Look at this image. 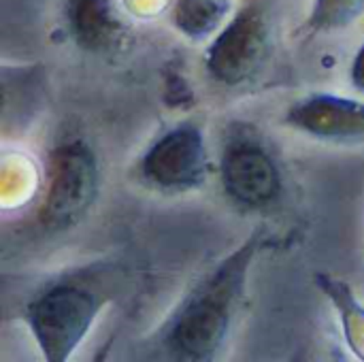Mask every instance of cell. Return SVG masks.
Here are the masks:
<instances>
[{
  "instance_id": "2",
  "label": "cell",
  "mask_w": 364,
  "mask_h": 362,
  "mask_svg": "<svg viewBox=\"0 0 364 362\" xmlns=\"http://www.w3.org/2000/svg\"><path fill=\"white\" fill-rule=\"evenodd\" d=\"M107 297L81 277L38 290L26 305V324L47 362L68 361L102 314Z\"/></svg>"
},
{
  "instance_id": "9",
  "label": "cell",
  "mask_w": 364,
  "mask_h": 362,
  "mask_svg": "<svg viewBox=\"0 0 364 362\" xmlns=\"http://www.w3.org/2000/svg\"><path fill=\"white\" fill-rule=\"evenodd\" d=\"M364 15V0H314L305 28L311 34H331L350 28Z\"/></svg>"
},
{
  "instance_id": "11",
  "label": "cell",
  "mask_w": 364,
  "mask_h": 362,
  "mask_svg": "<svg viewBox=\"0 0 364 362\" xmlns=\"http://www.w3.org/2000/svg\"><path fill=\"white\" fill-rule=\"evenodd\" d=\"M350 79L356 92L364 94V43L360 49L356 51L354 60H352V68H350Z\"/></svg>"
},
{
  "instance_id": "5",
  "label": "cell",
  "mask_w": 364,
  "mask_h": 362,
  "mask_svg": "<svg viewBox=\"0 0 364 362\" xmlns=\"http://www.w3.org/2000/svg\"><path fill=\"white\" fill-rule=\"evenodd\" d=\"M209 173L207 141L203 130L183 122L160 134L141 156V179L166 194H181L205 183Z\"/></svg>"
},
{
  "instance_id": "10",
  "label": "cell",
  "mask_w": 364,
  "mask_h": 362,
  "mask_svg": "<svg viewBox=\"0 0 364 362\" xmlns=\"http://www.w3.org/2000/svg\"><path fill=\"white\" fill-rule=\"evenodd\" d=\"M228 0H179L177 2V26L186 34L205 36L228 15Z\"/></svg>"
},
{
  "instance_id": "1",
  "label": "cell",
  "mask_w": 364,
  "mask_h": 362,
  "mask_svg": "<svg viewBox=\"0 0 364 362\" xmlns=\"http://www.w3.org/2000/svg\"><path fill=\"white\" fill-rule=\"evenodd\" d=\"M264 230H254L237 250L207 271L158 331L160 350L173 361H213L239 318L250 269L258 258Z\"/></svg>"
},
{
  "instance_id": "3",
  "label": "cell",
  "mask_w": 364,
  "mask_h": 362,
  "mask_svg": "<svg viewBox=\"0 0 364 362\" xmlns=\"http://www.w3.org/2000/svg\"><path fill=\"white\" fill-rule=\"evenodd\" d=\"M100 192V166L83 139L58 143L49 154L45 194L36 213L45 233H64L92 211Z\"/></svg>"
},
{
  "instance_id": "6",
  "label": "cell",
  "mask_w": 364,
  "mask_h": 362,
  "mask_svg": "<svg viewBox=\"0 0 364 362\" xmlns=\"http://www.w3.org/2000/svg\"><path fill=\"white\" fill-rule=\"evenodd\" d=\"M220 177L226 196L252 211L275 205L284 190L282 169L271 149L245 134L232 137L220 160Z\"/></svg>"
},
{
  "instance_id": "4",
  "label": "cell",
  "mask_w": 364,
  "mask_h": 362,
  "mask_svg": "<svg viewBox=\"0 0 364 362\" xmlns=\"http://www.w3.org/2000/svg\"><path fill=\"white\" fill-rule=\"evenodd\" d=\"M271 51V21L262 0H247L205 51V68L218 83L239 87L256 77Z\"/></svg>"
},
{
  "instance_id": "7",
  "label": "cell",
  "mask_w": 364,
  "mask_h": 362,
  "mask_svg": "<svg viewBox=\"0 0 364 362\" xmlns=\"http://www.w3.org/2000/svg\"><path fill=\"white\" fill-rule=\"evenodd\" d=\"M284 124L322 143L364 145V100L314 92L286 109Z\"/></svg>"
},
{
  "instance_id": "8",
  "label": "cell",
  "mask_w": 364,
  "mask_h": 362,
  "mask_svg": "<svg viewBox=\"0 0 364 362\" xmlns=\"http://www.w3.org/2000/svg\"><path fill=\"white\" fill-rule=\"evenodd\" d=\"M70 28L85 49H109L124 36V23L115 15L111 0H73Z\"/></svg>"
}]
</instances>
